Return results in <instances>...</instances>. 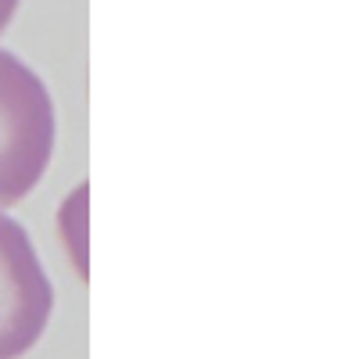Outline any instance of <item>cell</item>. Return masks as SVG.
<instances>
[{"mask_svg": "<svg viewBox=\"0 0 359 359\" xmlns=\"http://www.w3.org/2000/svg\"><path fill=\"white\" fill-rule=\"evenodd\" d=\"M54 309V291L22 223L0 212V359L33 348Z\"/></svg>", "mask_w": 359, "mask_h": 359, "instance_id": "7a4b0ae2", "label": "cell"}, {"mask_svg": "<svg viewBox=\"0 0 359 359\" xmlns=\"http://www.w3.org/2000/svg\"><path fill=\"white\" fill-rule=\"evenodd\" d=\"M15 8H18V0H0V33H4L8 22L15 18Z\"/></svg>", "mask_w": 359, "mask_h": 359, "instance_id": "3957f363", "label": "cell"}, {"mask_svg": "<svg viewBox=\"0 0 359 359\" xmlns=\"http://www.w3.org/2000/svg\"><path fill=\"white\" fill-rule=\"evenodd\" d=\"M54 151V101L43 79L0 50V208L40 184Z\"/></svg>", "mask_w": 359, "mask_h": 359, "instance_id": "6da1fadb", "label": "cell"}]
</instances>
